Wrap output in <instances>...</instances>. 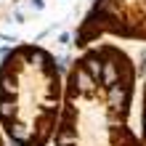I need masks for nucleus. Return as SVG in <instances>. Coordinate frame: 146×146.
Listing matches in <instances>:
<instances>
[{
	"label": "nucleus",
	"mask_w": 146,
	"mask_h": 146,
	"mask_svg": "<svg viewBox=\"0 0 146 146\" xmlns=\"http://www.w3.org/2000/svg\"><path fill=\"white\" fill-rule=\"evenodd\" d=\"M135 66L114 42L88 45L69 64L56 146H143L130 127Z\"/></svg>",
	"instance_id": "f257e3e1"
},
{
	"label": "nucleus",
	"mask_w": 146,
	"mask_h": 146,
	"mask_svg": "<svg viewBox=\"0 0 146 146\" xmlns=\"http://www.w3.org/2000/svg\"><path fill=\"white\" fill-rule=\"evenodd\" d=\"M64 101L61 69L45 48L21 42L0 64V125L13 146H48Z\"/></svg>",
	"instance_id": "f03ea898"
},
{
	"label": "nucleus",
	"mask_w": 146,
	"mask_h": 146,
	"mask_svg": "<svg viewBox=\"0 0 146 146\" xmlns=\"http://www.w3.org/2000/svg\"><path fill=\"white\" fill-rule=\"evenodd\" d=\"M141 141L146 146V85H143V109H141Z\"/></svg>",
	"instance_id": "7ed1b4c3"
},
{
	"label": "nucleus",
	"mask_w": 146,
	"mask_h": 146,
	"mask_svg": "<svg viewBox=\"0 0 146 146\" xmlns=\"http://www.w3.org/2000/svg\"><path fill=\"white\" fill-rule=\"evenodd\" d=\"M72 40H74L72 32H61V35H58V42H61L64 48H66V45H72Z\"/></svg>",
	"instance_id": "20e7f679"
},
{
	"label": "nucleus",
	"mask_w": 146,
	"mask_h": 146,
	"mask_svg": "<svg viewBox=\"0 0 146 146\" xmlns=\"http://www.w3.org/2000/svg\"><path fill=\"white\" fill-rule=\"evenodd\" d=\"M29 5L35 8V11H42V8H45V0H29Z\"/></svg>",
	"instance_id": "39448f33"
},
{
	"label": "nucleus",
	"mask_w": 146,
	"mask_h": 146,
	"mask_svg": "<svg viewBox=\"0 0 146 146\" xmlns=\"http://www.w3.org/2000/svg\"><path fill=\"white\" fill-rule=\"evenodd\" d=\"M13 19H16V24H24V13L21 11H13Z\"/></svg>",
	"instance_id": "423d86ee"
},
{
	"label": "nucleus",
	"mask_w": 146,
	"mask_h": 146,
	"mask_svg": "<svg viewBox=\"0 0 146 146\" xmlns=\"http://www.w3.org/2000/svg\"><path fill=\"white\" fill-rule=\"evenodd\" d=\"M0 146H3V141H0Z\"/></svg>",
	"instance_id": "0eeeda50"
}]
</instances>
